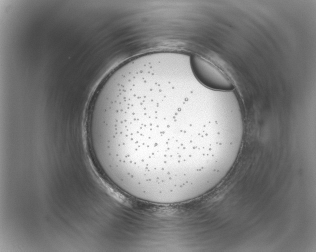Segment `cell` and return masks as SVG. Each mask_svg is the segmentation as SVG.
Instances as JSON below:
<instances>
[{
    "instance_id": "6da1fadb",
    "label": "cell",
    "mask_w": 316,
    "mask_h": 252,
    "mask_svg": "<svg viewBox=\"0 0 316 252\" xmlns=\"http://www.w3.org/2000/svg\"><path fill=\"white\" fill-rule=\"evenodd\" d=\"M192 72L196 80L210 89L228 92L234 88L230 80L218 67L198 54L190 58Z\"/></svg>"
}]
</instances>
